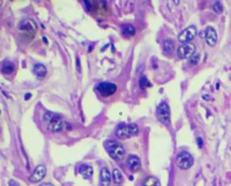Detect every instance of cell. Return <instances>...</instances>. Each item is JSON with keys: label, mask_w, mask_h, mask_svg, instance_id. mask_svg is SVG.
<instances>
[{"label": "cell", "mask_w": 231, "mask_h": 186, "mask_svg": "<svg viewBox=\"0 0 231 186\" xmlns=\"http://www.w3.org/2000/svg\"><path fill=\"white\" fill-rule=\"evenodd\" d=\"M43 121L47 125V130L50 132H60L65 128V122L60 118L53 113H45Z\"/></svg>", "instance_id": "cell-1"}, {"label": "cell", "mask_w": 231, "mask_h": 186, "mask_svg": "<svg viewBox=\"0 0 231 186\" xmlns=\"http://www.w3.org/2000/svg\"><path fill=\"white\" fill-rule=\"evenodd\" d=\"M104 148L112 158L116 160H123L125 156V150L122 144L115 140H106L104 142Z\"/></svg>", "instance_id": "cell-2"}, {"label": "cell", "mask_w": 231, "mask_h": 186, "mask_svg": "<svg viewBox=\"0 0 231 186\" xmlns=\"http://www.w3.org/2000/svg\"><path fill=\"white\" fill-rule=\"evenodd\" d=\"M139 134V126L136 123L121 124L116 131V136L121 139H129Z\"/></svg>", "instance_id": "cell-3"}, {"label": "cell", "mask_w": 231, "mask_h": 186, "mask_svg": "<svg viewBox=\"0 0 231 186\" xmlns=\"http://www.w3.org/2000/svg\"><path fill=\"white\" fill-rule=\"evenodd\" d=\"M177 165L179 166L180 169L182 170H187L189 169L194 163V158L190 153L188 152H181L177 156Z\"/></svg>", "instance_id": "cell-4"}, {"label": "cell", "mask_w": 231, "mask_h": 186, "mask_svg": "<svg viewBox=\"0 0 231 186\" xmlns=\"http://www.w3.org/2000/svg\"><path fill=\"white\" fill-rule=\"evenodd\" d=\"M156 114H157L158 119L163 124L166 126L170 124L171 113H170V108L166 102H161L159 104V106L157 107V111H156Z\"/></svg>", "instance_id": "cell-5"}, {"label": "cell", "mask_w": 231, "mask_h": 186, "mask_svg": "<svg viewBox=\"0 0 231 186\" xmlns=\"http://www.w3.org/2000/svg\"><path fill=\"white\" fill-rule=\"evenodd\" d=\"M196 47L193 43H184L177 50V55L181 59L190 58L195 53Z\"/></svg>", "instance_id": "cell-6"}, {"label": "cell", "mask_w": 231, "mask_h": 186, "mask_svg": "<svg viewBox=\"0 0 231 186\" xmlns=\"http://www.w3.org/2000/svg\"><path fill=\"white\" fill-rule=\"evenodd\" d=\"M197 34V28L195 26H189L186 29H184L181 34H179L178 39L182 43H189L192 39H194V37Z\"/></svg>", "instance_id": "cell-7"}, {"label": "cell", "mask_w": 231, "mask_h": 186, "mask_svg": "<svg viewBox=\"0 0 231 186\" xmlns=\"http://www.w3.org/2000/svg\"><path fill=\"white\" fill-rule=\"evenodd\" d=\"M98 91L102 97H110L117 91V85L111 82H101L98 84Z\"/></svg>", "instance_id": "cell-8"}, {"label": "cell", "mask_w": 231, "mask_h": 186, "mask_svg": "<svg viewBox=\"0 0 231 186\" xmlns=\"http://www.w3.org/2000/svg\"><path fill=\"white\" fill-rule=\"evenodd\" d=\"M18 28L21 31L28 32L30 34H35V32H37V23H35L34 20L28 18V19H24L21 21L19 23Z\"/></svg>", "instance_id": "cell-9"}, {"label": "cell", "mask_w": 231, "mask_h": 186, "mask_svg": "<svg viewBox=\"0 0 231 186\" xmlns=\"http://www.w3.org/2000/svg\"><path fill=\"white\" fill-rule=\"evenodd\" d=\"M45 176H46V167L44 165H38L29 179L31 182H39L44 179Z\"/></svg>", "instance_id": "cell-10"}, {"label": "cell", "mask_w": 231, "mask_h": 186, "mask_svg": "<svg viewBox=\"0 0 231 186\" xmlns=\"http://www.w3.org/2000/svg\"><path fill=\"white\" fill-rule=\"evenodd\" d=\"M126 164H127V167L129 168V170L132 171V172H137L140 169V166H142V163H140V160L138 156L135 155H130L126 160Z\"/></svg>", "instance_id": "cell-11"}, {"label": "cell", "mask_w": 231, "mask_h": 186, "mask_svg": "<svg viewBox=\"0 0 231 186\" xmlns=\"http://www.w3.org/2000/svg\"><path fill=\"white\" fill-rule=\"evenodd\" d=\"M205 41L207 45L209 46H215L216 43H217V40H218V34H217V32L215 31V29L213 28V27H210L208 26L207 28L205 29Z\"/></svg>", "instance_id": "cell-12"}, {"label": "cell", "mask_w": 231, "mask_h": 186, "mask_svg": "<svg viewBox=\"0 0 231 186\" xmlns=\"http://www.w3.org/2000/svg\"><path fill=\"white\" fill-rule=\"evenodd\" d=\"M111 183V174L107 168H102L100 170V185L110 186Z\"/></svg>", "instance_id": "cell-13"}, {"label": "cell", "mask_w": 231, "mask_h": 186, "mask_svg": "<svg viewBox=\"0 0 231 186\" xmlns=\"http://www.w3.org/2000/svg\"><path fill=\"white\" fill-rule=\"evenodd\" d=\"M174 50H175V43L172 39L170 38H167L163 41V53H165L166 55H172Z\"/></svg>", "instance_id": "cell-14"}, {"label": "cell", "mask_w": 231, "mask_h": 186, "mask_svg": "<svg viewBox=\"0 0 231 186\" xmlns=\"http://www.w3.org/2000/svg\"><path fill=\"white\" fill-rule=\"evenodd\" d=\"M79 172L84 179H90L93 176V168L88 164H81L79 168Z\"/></svg>", "instance_id": "cell-15"}, {"label": "cell", "mask_w": 231, "mask_h": 186, "mask_svg": "<svg viewBox=\"0 0 231 186\" xmlns=\"http://www.w3.org/2000/svg\"><path fill=\"white\" fill-rule=\"evenodd\" d=\"M34 73L38 77H44L47 74V69L41 63H37L34 66Z\"/></svg>", "instance_id": "cell-16"}, {"label": "cell", "mask_w": 231, "mask_h": 186, "mask_svg": "<svg viewBox=\"0 0 231 186\" xmlns=\"http://www.w3.org/2000/svg\"><path fill=\"white\" fill-rule=\"evenodd\" d=\"M2 73L5 74H11L14 71V65L11 61H4L1 65Z\"/></svg>", "instance_id": "cell-17"}, {"label": "cell", "mask_w": 231, "mask_h": 186, "mask_svg": "<svg viewBox=\"0 0 231 186\" xmlns=\"http://www.w3.org/2000/svg\"><path fill=\"white\" fill-rule=\"evenodd\" d=\"M121 31L123 32V34L127 35V37H132V35L136 34V29L131 24H124V25H122Z\"/></svg>", "instance_id": "cell-18"}, {"label": "cell", "mask_w": 231, "mask_h": 186, "mask_svg": "<svg viewBox=\"0 0 231 186\" xmlns=\"http://www.w3.org/2000/svg\"><path fill=\"white\" fill-rule=\"evenodd\" d=\"M143 186H161V182L155 177H148L143 181Z\"/></svg>", "instance_id": "cell-19"}, {"label": "cell", "mask_w": 231, "mask_h": 186, "mask_svg": "<svg viewBox=\"0 0 231 186\" xmlns=\"http://www.w3.org/2000/svg\"><path fill=\"white\" fill-rule=\"evenodd\" d=\"M113 179H114V182L118 185H119L123 181V177H122L121 172L119 169H117V168H115V169L113 170Z\"/></svg>", "instance_id": "cell-20"}, {"label": "cell", "mask_w": 231, "mask_h": 186, "mask_svg": "<svg viewBox=\"0 0 231 186\" xmlns=\"http://www.w3.org/2000/svg\"><path fill=\"white\" fill-rule=\"evenodd\" d=\"M212 8H213V11L217 14H222L224 11V6H223V3L221 1H215L214 4L212 6Z\"/></svg>", "instance_id": "cell-21"}, {"label": "cell", "mask_w": 231, "mask_h": 186, "mask_svg": "<svg viewBox=\"0 0 231 186\" xmlns=\"http://www.w3.org/2000/svg\"><path fill=\"white\" fill-rule=\"evenodd\" d=\"M150 86H151V84H150L149 80L146 78V76H140V88L145 89V88H147V87H150Z\"/></svg>", "instance_id": "cell-22"}, {"label": "cell", "mask_w": 231, "mask_h": 186, "mask_svg": "<svg viewBox=\"0 0 231 186\" xmlns=\"http://www.w3.org/2000/svg\"><path fill=\"white\" fill-rule=\"evenodd\" d=\"M200 58H201L200 53H194V55L189 58L188 63L190 65H197L198 63L200 62Z\"/></svg>", "instance_id": "cell-23"}, {"label": "cell", "mask_w": 231, "mask_h": 186, "mask_svg": "<svg viewBox=\"0 0 231 186\" xmlns=\"http://www.w3.org/2000/svg\"><path fill=\"white\" fill-rule=\"evenodd\" d=\"M83 2H84V4H85L86 10H87V11H90V10H91L92 5H91V3H90L89 0H83Z\"/></svg>", "instance_id": "cell-24"}, {"label": "cell", "mask_w": 231, "mask_h": 186, "mask_svg": "<svg viewBox=\"0 0 231 186\" xmlns=\"http://www.w3.org/2000/svg\"><path fill=\"white\" fill-rule=\"evenodd\" d=\"M197 143H198V147H199V148H202L203 143L202 137H198V139H197Z\"/></svg>", "instance_id": "cell-25"}, {"label": "cell", "mask_w": 231, "mask_h": 186, "mask_svg": "<svg viewBox=\"0 0 231 186\" xmlns=\"http://www.w3.org/2000/svg\"><path fill=\"white\" fill-rule=\"evenodd\" d=\"M9 185L10 186H19V184L17 183L16 181H14V179H11V181H9Z\"/></svg>", "instance_id": "cell-26"}, {"label": "cell", "mask_w": 231, "mask_h": 186, "mask_svg": "<svg viewBox=\"0 0 231 186\" xmlns=\"http://www.w3.org/2000/svg\"><path fill=\"white\" fill-rule=\"evenodd\" d=\"M199 35H200V37H201V38H205V31L201 32L200 34H199Z\"/></svg>", "instance_id": "cell-27"}, {"label": "cell", "mask_w": 231, "mask_h": 186, "mask_svg": "<svg viewBox=\"0 0 231 186\" xmlns=\"http://www.w3.org/2000/svg\"><path fill=\"white\" fill-rule=\"evenodd\" d=\"M203 99H205V100L207 101V100H209L210 97H209V95H203Z\"/></svg>", "instance_id": "cell-28"}, {"label": "cell", "mask_w": 231, "mask_h": 186, "mask_svg": "<svg viewBox=\"0 0 231 186\" xmlns=\"http://www.w3.org/2000/svg\"><path fill=\"white\" fill-rule=\"evenodd\" d=\"M77 70H80V64H79V58H77Z\"/></svg>", "instance_id": "cell-29"}, {"label": "cell", "mask_w": 231, "mask_h": 186, "mask_svg": "<svg viewBox=\"0 0 231 186\" xmlns=\"http://www.w3.org/2000/svg\"><path fill=\"white\" fill-rule=\"evenodd\" d=\"M39 186H54L52 183H48V182H44V183L40 184Z\"/></svg>", "instance_id": "cell-30"}, {"label": "cell", "mask_w": 231, "mask_h": 186, "mask_svg": "<svg viewBox=\"0 0 231 186\" xmlns=\"http://www.w3.org/2000/svg\"><path fill=\"white\" fill-rule=\"evenodd\" d=\"M31 97H32L31 94H27V95H25V97H24V98H25V100H29V98Z\"/></svg>", "instance_id": "cell-31"}, {"label": "cell", "mask_w": 231, "mask_h": 186, "mask_svg": "<svg viewBox=\"0 0 231 186\" xmlns=\"http://www.w3.org/2000/svg\"><path fill=\"white\" fill-rule=\"evenodd\" d=\"M174 3H175V5H179L180 4V0H173Z\"/></svg>", "instance_id": "cell-32"}, {"label": "cell", "mask_w": 231, "mask_h": 186, "mask_svg": "<svg viewBox=\"0 0 231 186\" xmlns=\"http://www.w3.org/2000/svg\"><path fill=\"white\" fill-rule=\"evenodd\" d=\"M43 41L45 42V43H47V42H48V41H47V38L45 37H43Z\"/></svg>", "instance_id": "cell-33"}]
</instances>
